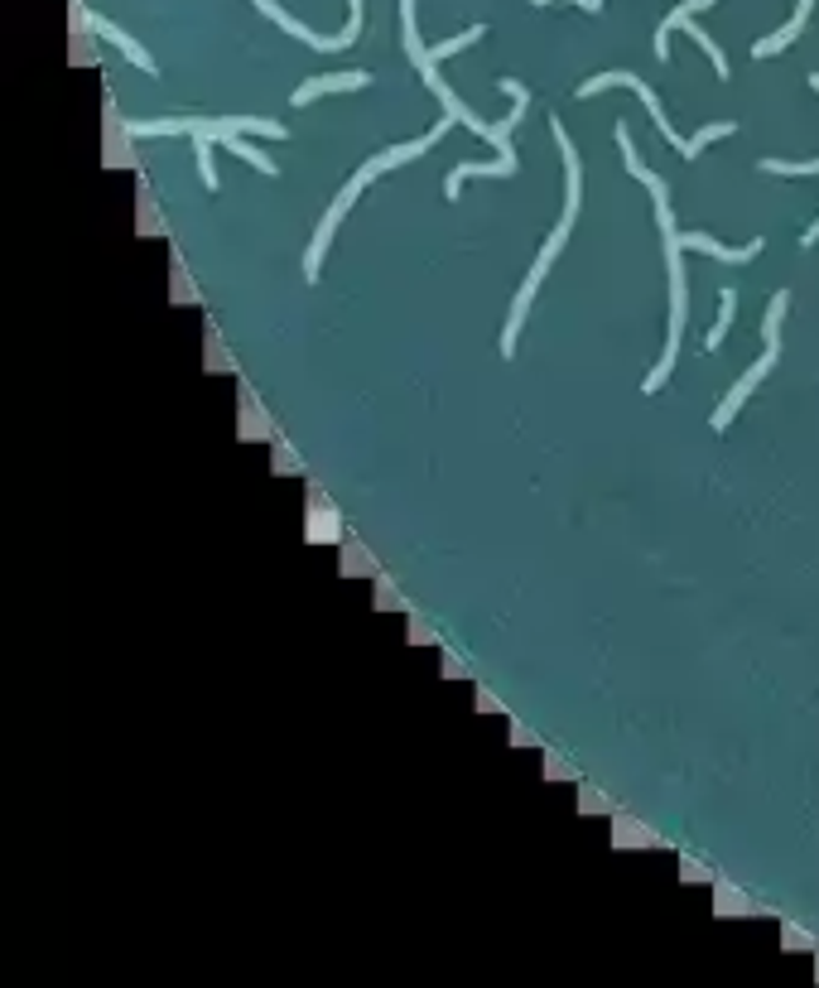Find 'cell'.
Wrapping results in <instances>:
<instances>
[{
	"mask_svg": "<svg viewBox=\"0 0 819 988\" xmlns=\"http://www.w3.org/2000/svg\"><path fill=\"white\" fill-rule=\"evenodd\" d=\"M400 24H406V54H410V64L424 72V88H430V92L439 96V102H444V112H448V116H454V121H463V126H468V130H478V136L497 140V150H501V145L511 140V130H516L521 121H525V106H531V92H525L516 78H501V92H507V96H511V102H516V106H511V116L501 121V126H487L482 116H473L468 106H463L458 96L444 88V78H439V68H434V58H430V48L420 44V30H414V0H400Z\"/></svg>",
	"mask_w": 819,
	"mask_h": 988,
	"instance_id": "cell-1",
	"label": "cell"
},
{
	"mask_svg": "<svg viewBox=\"0 0 819 988\" xmlns=\"http://www.w3.org/2000/svg\"><path fill=\"white\" fill-rule=\"evenodd\" d=\"M656 217H660V231H666V251H670V343H666V357H660V367L641 382L646 396L660 391V386L670 382V372H675V357H680V333H684V265H680V231H675V223H670V198L656 203Z\"/></svg>",
	"mask_w": 819,
	"mask_h": 988,
	"instance_id": "cell-2",
	"label": "cell"
},
{
	"mask_svg": "<svg viewBox=\"0 0 819 988\" xmlns=\"http://www.w3.org/2000/svg\"><path fill=\"white\" fill-rule=\"evenodd\" d=\"M708 5H718V0H684L680 10H670L666 24H660V30H656V58H660V64H666V58H670V30H690V34H694V44H699L704 54L714 58L718 78H728V58H724V48H718L714 39H708V34L699 30V24H694V15H699V10H708Z\"/></svg>",
	"mask_w": 819,
	"mask_h": 988,
	"instance_id": "cell-3",
	"label": "cell"
},
{
	"mask_svg": "<svg viewBox=\"0 0 819 988\" xmlns=\"http://www.w3.org/2000/svg\"><path fill=\"white\" fill-rule=\"evenodd\" d=\"M251 5L261 10V15H271V20H275V24H280V30H285V34H295V39H304L309 48H348V44H352V39H357V34H362V0H348V30H342V34H333V39H328V34H314V30H304V24H299V20H289L285 10L275 5V0H251Z\"/></svg>",
	"mask_w": 819,
	"mask_h": 988,
	"instance_id": "cell-4",
	"label": "cell"
},
{
	"mask_svg": "<svg viewBox=\"0 0 819 988\" xmlns=\"http://www.w3.org/2000/svg\"><path fill=\"white\" fill-rule=\"evenodd\" d=\"M603 88H632V92H637V96H641V102H646V106H651V121H656V126H660V136H666V140H670V145H675V150L684 155V145H690V140H680V136H675V130H670V121H666V106H660V102H656V92H651V88H646V82L637 78V72H598V78H589V82H583V88H579V96H598V92H603Z\"/></svg>",
	"mask_w": 819,
	"mask_h": 988,
	"instance_id": "cell-5",
	"label": "cell"
},
{
	"mask_svg": "<svg viewBox=\"0 0 819 988\" xmlns=\"http://www.w3.org/2000/svg\"><path fill=\"white\" fill-rule=\"evenodd\" d=\"M357 193H362V179H352L348 189H342V198L328 207V217L319 223V237H314V247H309V261H304V275L309 280H319V265H323V251H328V241H333V231H338V223H342V213H348L352 203H357Z\"/></svg>",
	"mask_w": 819,
	"mask_h": 988,
	"instance_id": "cell-6",
	"label": "cell"
},
{
	"mask_svg": "<svg viewBox=\"0 0 819 988\" xmlns=\"http://www.w3.org/2000/svg\"><path fill=\"white\" fill-rule=\"evenodd\" d=\"M772 367H776V348H766L762 357H757V367H748V376H742V382H738V386H732V391L724 396V406L714 410V430H728V424H732V414L742 410V400H748V396L757 391V382H762V376L772 372Z\"/></svg>",
	"mask_w": 819,
	"mask_h": 988,
	"instance_id": "cell-7",
	"label": "cell"
},
{
	"mask_svg": "<svg viewBox=\"0 0 819 988\" xmlns=\"http://www.w3.org/2000/svg\"><path fill=\"white\" fill-rule=\"evenodd\" d=\"M448 121H454V116H444V121H439V126H434V130H430V136H424V140H410V145H396V150L376 155L372 164H362V169H357V179H362V184H372L376 174H386V169H396V164L414 160V155H424V150H430V145H434V140H439V136H444V130H448Z\"/></svg>",
	"mask_w": 819,
	"mask_h": 988,
	"instance_id": "cell-8",
	"label": "cell"
},
{
	"mask_svg": "<svg viewBox=\"0 0 819 988\" xmlns=\"http://www.w3.org/2000/svg\"><path fill=\"white\" fill-rule=\"evenodd\" d=\"M473 174H487V179H511V174H516V145H511V140L501 145V155H497L492 164H458L454 174L444 179V193H448V198H458L463 179H473Z\"/></svg>",
	"mask_w": 819,
	"mask_h": 988,
	"instance_id": "cell-9",
	"label": "cell"
},
{
	"mask_svg": "<svg viewBox=\"0 0 819 988\" xmlns=\"http://www.w3.org/2000/svg\"><path fill=\"white\" fill-rule=\"evenodd\" d=\"M680 247H694V251L714 255V261H724V265H748V261H757V255H762V237L748 241L742 251H728V247H718L714 237H704V231H690V237H680Z\"/></svg>",
	"mask_w": 819,
	"mask_h": 988,
	"instance_id": "cell-10",
	"label": "cell"
},
{
	"mask_svg": "<svg viewBox=\"0 0 819 988\" xmlns=\"http://www.w3.org/2000/svg\"><path fill=\"white\" fill-rule=\"evenodd\" d=\"M366 72H328V78H314V82H304V88L295 92V106H309L314 96H323V92H352V88H366Z\"/></svg>",
	"mask_w": 819,
	"mask_h": 988,
	"instance_id": "cell-11",
	"label": "cell"
},
{
	"mask_svg": "<svg viewBox=\"0 0 819 988\" xmlns=\"http://www.w3.org/2000/svg\"><path fill=\"white\" fill-rule=\"evenodd\" d=\"M88 24H92V30H96V34H102V39H112V44H116V48H121V54H126V58H130V64H136L140 72H155V58H150V54H145V48H140L136 39H130V34H126V30H116V24H112V20H88Z\"/></svg>",
	"mask_w": 819,
	"mask_h": 988,
	"instance_id": "cell-12",
	"label": "cell"
},
{
	"mask_svg": "<svg viewBox=\"0 0 819 988\" xmlns=\"http://www.w3.org/2000/svg\"><path fill=\"white\" fill-rule=\"evenodd\" d=\"M732 314H738V295H732V289H724V295H718V323L708 328V338H704V348H708V352H718V343L728 338Z\"/></svg>",
	"mask_w": 819,
	"mask_h": 988,
	"instance_id": "cell-13",
	"label": "cell"
},
{
	"mask_svg": "<svg viewBox=\"0 0 819 988\" xmlns=\"http://www.w3.org/2000/svg\"><path fill=\"white\" fill-rule=\"evenodd\" d=\"M217 140H223L231 155H241V160H247V164H255V169H261V174H275V160H271V155H265V150H255L251 140H241V136H217Z\"/></svg>",
	"mask_w": 819,
	"mask_h": 988,
	"instance_id": "cell-14",
	"label": "cell"
},
{
	"mask_svg": "<svg viewBox=\"0 0 819 988\" xmlns=\"http://www.w3.org/2000/svg\"><path fill=\"white\" fill-rule=\"evenodd\" d=\"M617 145H622V160H627V169H632V174H637V179H641V184H646V189H656V184H660V179H656V174H651V169H646V164H641V155H637V145H632V136H627V126H617Z\"/></svg>",
	"mask_w": 819,
	"mask_h": 988,
	"instance_id": "cell-15",
	"label": "cell"
},
{
	"mask_svg": "<svg viewBox=\"0 0 819 988\" xmlns=\"http://www.w3.org/2000/svg\"><path fill=\"white\" fill-rule=\"evenodd\" d=\"M193 150H198V174H203V184L217 193V184H223V179H217V169H213V136H193Z\"/></svg>",
	"mask_w": 819,
	"mask_h": 988,
	"instance_id": "cell-16",
	"label": "cell"
},
{
	"mask_svg": "<svg viewBox=\"0 0 819 988\" xmlns=\"http://www.w3.org/2000/svg\"><path fill=\"white\" fill-rule=\"evenodd\" d=\"M482 34H487V30H482V24H473V30H463V34H454V39L434 44V48H430V58H434V64H439V58H448V54H458V48L478 44V39H482Z\"/></svg>",
	"mask_w": 819,
	"mask_h": 988,
	"instance_id": "cell-17",
	"label": "cell"
},
{
	"mask_svg": "<svg viewBox=\"0 0 819 988\" xmlns=\"http://www.w3.org/2000/svg\"><path fill=\"white\" fill-rule=\"evenodd\" d=\"M781 314H786V295H776V299H772V309H766V348H776V343H781V338H776V333H781Z\"/></svg>",
	"mask_w": 819,
	"mask_h": 988,
	"instance_id": "cell-18",
	"label": "cell"
},
{
	"mask_svg": "<svg viewBox=\"0 0 819 988\" xmlns=\"http://www.w3.org/2000/svg\"><path fill=\"white\" fill-rule=\"evenodd\" d=\"M535 5H549V0H535ZM573 5H583V10H603V0H573Z\"/></svg>",
	"mask_w": 819,
	"mask_h": 988,
	"instance_id": "cell-19",
	"label": "cell"
},
{
	"mask_svg": "<svg viewBox=\"0 0 819 988\" xmlns=\"http://www.w3.org/2000/svg\"><path fill=\"white\" fill-rule=\"evenodd\" d=\"M810 88H815V92H819V72H815V78H810Z\"/></svg>",
	"mask_w": 819,
	"mask_h": 988,
	"instance_id": "cell-20",
	"label": "cell"
}]
</instances>
